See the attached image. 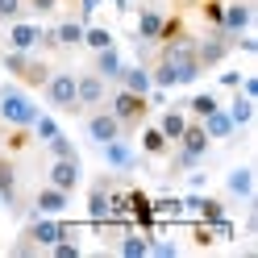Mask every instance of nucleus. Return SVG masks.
Wrapping results in <instances>:
<instances>
[{"label": "nucleus", "instance_id": "nucleus-1", "mask_svg": "<svg viewBox=\"0 0 258 258\" xmlns=\"http://www.w3.org/2000/svg\"><path fill=\"white\" fill-rule=\"evenodd\" d=\"M38 104H34V96H29L17 79L13 84H0V121H5L9 129H29L38 121Z\"/></svg>", "mask_w": 258, "mask_h": 258}, {"label": "nucleus", "instance_id": "nucleus-2", "mask_svg": "<svg viewBox=\"0 0 258 258\" xmlns=\"http://www.w3.org/2000/svg\"><path fill=\"white\" fill-rule=\"evenodd\" d=\"M0 67H5L21 88H42L46 75H50V62L38 58L34 50H5L0 54Z\"/></svg>", "mask_w": 258, "mask_h": 258}, {"label": "nucleus", "instance_id": "nucleus-3", "mask_svg": "<svg viewBox=\"0 0 258 258\" xmlns=\"http://www.w3.org/2000/svg\"><path fill=\"white\" fill-rule=\"evenodd\" d=\"M104 108L121 121L125 134H129V129H142V125H146V117H150V100H146V96H138V92H125V88H117V92L108 88Z\"/></svg>", "mask_w": 258, "mask_h": 258}, {"label": "nucleus", "instance_id": "nucleus-4", "mask_svg": "<svg viewBox=\"0 0 258 258\" xmlns=\"http://www.w3.org/2000/svg\"><path fill=\"white\" fill-rule=\"evenodd\" d=\"M21 237H29L38 250H50L58 237H79V229H75L71 221H62V217H29L25 229H21Z\"/></svg>", "mask_w": 258, "mask_h": 258}, {"label": "nucleus", "instance_id": "nucleus-5", "mask_svg": "<svg viewBox=\"0 0 258 258\" xmlns=\"http://www.w3.org/2000/svg\"><path fill=\"white\" fill-rule=\"evenodd\" d=\"M38 92L46 96V104H50V108H58V112H79V104H75V75H71V71H50Z\"/></svg>", "mask_w": 258, "mask_h": 258}, {"label": "nucleus", "instance_id": "nucleus-6", "mask_svg": "<svg viewBox=\"0 0 258 258\" xmlns=\"http://www.w3.org/2000/svg\"><path fill=\"white\" fill-rule=\"evenodd\" d=\"M67 208H71V191H62V187H54V183H46V187L34 191L29 208H21V217H25V221H29V217H62Z\"/></svg>", "mask_w": 258, "mask_h": 258}, {"label": "nucleus", "instance_id": "nucleus-7", "mask_svg": "<svg viewBox=\"0 0 258 258\" xmlns=\"http://www.w3.org/2000/svg\"><path fill=\"white\" fill-rule=\"evenodd\" d=\"M229 54H233V34H225V29H208V38H196V62H200V71L221 67Z\"/></svg>", "mask_w": 258, "mask_h": 258}, {"label": "nucleus", "instance_id": "nucleus-8", "mask_svg": "<svg viewBox=\"0 0 258 258\" xmlns=\"http://www.w3.org/2000/svg\"><path fill=\"white\" fill-rule=\"evenodd\" d=\"M125 129H121V121L112 117V112L100 104V108H88V117H84V138L92 142V146H104V142H112V138H121Z\"/></svg>", "mask_w": 258, "mask_h": 258}, {"label": "nucleus", "instance_id": "nucleus-9", "mask_svg": "<svg viewBox=\"0 0 258 258\" xmlns=\"http://www.w3.org/2000/svg\"><path fill=\"white\" fill-rule=\"evenodd\" d=\"M104 100H108V79H100L96 71H79L75 75V104H79V112L100 108Z\"/></svg>", "mask_w": 258, "mask_h": 258}, {"label": "nucleus", "instance_id": "nucleus-10", "mask_svg": "<svg viewBox=\"0 0 258 258\" xmlns=\"http://www.w3.org/2000/svg\"><path fill=\"white\" fill-rule=\"evenodd\" d=\"M100 154H104V163H108L112 171H121V175H129V171H138V167H142V158H138V150L125 142V134H121V138H112V142H104Z\"/></svg>", "mask_w": 258, "mask_h": 258}, {"label": "nucleus", "instance_id": "nucleus-11", "mask_svg": "<svg viewBox=\"0 0 258 258\" xmlns=\"http://www.w3.org/2000/svg\"><path fill=\"white\" fill-rule=\"evenodd\" d=\"M0 204L9 213H21V179H17V163L9 154H0Z\"/></svg>", "mask_w": 258, "mask_h": 258}, {"label": "nucleus", "instance_id": "nucleus-12", "mask_svg": "<svg viewBox=\"0 0 258 258\" xmlns=\"http://www.w3.org/2000/svg\"><path fill=\"white\" fill-rule=\"evenodd\" d=\"M254 25V0H229V5L221 9V25L225 34H246V29Z\"/></svg>", "mask_w": 258, "mask_h": 258}, {"label": "nucleus", "instance_id": "nucleus-13", "mask_svg": "<svg viewBox=\"0 0 258 258\" xmlns=\"http://www.w3.org/2000/svg\"><path fill=\"white\" fill-rule=\"evenodd\" d=\"M46 183H54V187H62V191H75L79 183H84V167H79V158H50Z\"/></svg>", "mask_w": 258, "mask_h": 258}, {"label": "nucleus", "instance_id": "nucleus-14", "mask_svg": "<svg viewBox=\"0 0 258 258\" xmlns=\"http://www.w3.org/2000/svg\"><path fill=\"white\" fill-rule=\"evenodd\" d=\"M38 42H42V25L34 21H9V50H38Z\"/></svg>", "mask_w": 258, "mask_h": 258}, {"label": "nucleus", "instance_id": "nucleus-15", "mask_svg": "<svg viewBox=\"0 0 258 258\" xmlns=\"http://www.w3.org/2000/svg\"><path fill=\"white\" fill-rule=\"evenodd\" d=\"M125 67V54L117 50V42L112 46H104V50H92V71L100 75V79H108V84H117V71Z\"/></svg>", "mask_w": 258, "mask_h": 258}, {"label": "nucleus", "instance_id": "nucleus-16", "mask_svg": "<svg viewBox=\"0 0 258 258\" xmlns=\"http://www.w3.org/2000/svg\"><path fill=\"white\" fill-rule=\"evenodd\" d=\"M117 88L146 96V92L154 88V84H150V67H146V62H125V67L117 71Z\"/></svg>", "mask_w": 258, "mask_h": 258}, {"label": "nucleus", "instance_id": "nucleus-17", "mask_svg": "<svg viewBox=\"0 0 258 258\" xmlns=\"http://www.w3.org/2000/svg\"><path fill=\"white\" fill-rule=\"evenodd\" d=\"M200 125H204V134L213 138V142H229V138L237 134V125H233L229 112H225V104H217L208 117H200Z\"/></svg>", "mask_w": 258, "mask_h": 258}, {"label": "nucleus", "instance_id": "nucleus-18", "mask_svg": "<svg viewBox=\"0 0 258 258\" xmlns=\"http://www.w3.org/2000/svg\"><path fill=\"white\" fill-rule=\"evenodd\" d=\"M163 21H167V13H158V9H150V5H142V9H138V42H154V46H158Z\"/></svg>", "mask_w": 258, "mask_h": 258}, {"label": "nucleus", "instance_id": "nucleus-19", "mask_svg": "<svg viewBox=\"0 0 258 258\" xmlns=\"http://www.w3.org/2000/svg\"><path fill=\"white\" fill-rule=\"evenodd\" d=\"M225 191H229L233 200H250L254 196V167H233L229 175H225Z\"/></svg>", "mask_w": 258, "mask_h": 258}, {"label": "nucleus", "instance_id": "nucleus-20", "mask_svg": "<svg viewBox=\"0 0 258 258\" xmlns=\"http://www.w3.org/2000/svg\"><path fill=\"white\" fill-rule=\"evenodd\" d=\"M108 191H112V179H108V175L92 183V191H88V217H92V221H104V217H108Z\"/></svg>", "mask_w": 258, "mask_h": 258}, {"label": "nucleus", "instance_id": "nucleus-21", "mask_svg": "<svg viewBox=\"0 0 258 258\" xmlns=\"http://www.w3.org/2000/svg\"><path fill=\"white\" fill-rule=\"evenodd\" d=\"M142 154L146 158H167L171 154V142L163 138L158 125H142Z\"/></svg>", "mask_w": 258, "mask_h": 258}, {"label": "nucleus", "instance_id": "nucleus-22", "mask_svg": "<svg viewBox=\"0 0 258 258\" xmlns=\"http://www.w3.org/2000/svg\"><path fill=\"white\" fill-rule=\"evenodd\" d=\"M54 38H58V50H75V46H84V21L79 17H67L54 25Z\"/></svg>", "mask_w": 258, "mask_h": 258}, {"label": "nucleus", "instance_id": "nucleus-23", "mask_svg": "<svg viewBox=\"0 0 258 258\" xmlns=\"http://www.w3.org/2000/svg\"><path fill=\"white\" fill-rule=\"evenodd\" d=\"M158 129H163V138H167L171 146H175V142H179V134L187 129V112H183V104H175V108H167L163 117H158Z\"/></svg>", "mask_w": 258, "mask_h": 258}, {"label": "nucleus", "instance_id": "nucleus-24", "mask_svg": "<svg viewBox=\"0 0 258 258\" xmlns=\"http://www.w3.org/2000/svg\"><path fill=\"white\" fill-rule=\"evenodd\" d=\"M225 112H229L233 125L241 129V125L254 121V100H250V96H241V92H233V100H229V108H225Z\"/></svg>", "mask_w": 258, "mask_h": 258}, {"label": "nucleus", "instance_id": "nucleus-25", "mask_svg": "<svg viewBox=\"0 0 258 258\" xmlns=\"http://www.w3.org/2000/svg\"><path fill=\"white\" fill-rule=\"evenodd\" d=\"M217 104H221V100H217V92H196V96H191V100L183 104V112L200 121V117H208V112H213Z\"/></svg>", "mask_w": 258, "mask_h": 258}, {"label": "nucleus", "instance_id": "nucleus-26", "mask_svg": "<svg viewBox=\"0 0 258 258\" xmlns=\"http://www.w3.org/2000/svg\"><path fill=\"white\" fill-rule=\"evenodd\" d=\"M54 134H62V125L50 117V112H38V121L29 125V138H38V142H50Z\"/></svg>", "mask_w": 258, "mask_h": 258}, {"label": "nucleus", "instance_id": "nucleus-27", "mask_svg": "<svg viewBox=\"0 0 258 258\" xmlns=\"http://www.w3.org/2000/svg\"><path fill=\"white\" fill-rule=\"evenodd\" d=\"M104 46H112V34L104 25H84V50H104Z\"/></svg>", "mask_w": 258, "mask_h": 258}, {"label": "nucleus", "instance_id": "nucleus-28", "mask_svg": "<svg viewBox=\"0 0 258 258\" xmlns=\"http://www.w3.org/2000/svg\"><path fill=\"white\" fill-rule=\"evenodd\" d=\"M46 150H50V158H79V150H75V142L67 138V134H54L50 142H42Z\"/></svg>", "mask_w": 258, "mask_h": 258}, {"label": "nucleus", "instance_id": "nucleus-29", "mask_svg": "<svg viewBox=\"0 0 258 258\" xmlns=\"http://www.w3.org/2000/svg\"><path fill=\"white\" fill-rule=\"evenodd\" d=\"M25 17V0H0V25Z\"/></svg>", "mask_w": 258, "mask_h": 258}, {"label": "nucleus", "instance_id": "nucleus-30", "mask_svg": "<svg viewBox=\"0 0 258 258\" xmlns=\"http://www.w3.org/2000/svg\"><path fill=\"white\" fill-rule=\"evenodd\" d=\"M221 9H225V0H200V13H204V21L208 25H221Z\"/></svg>", "mask_w": 258, "mask_h": 258}, {"label": "nucleus", "instance_id": "nucleus-31", "mask_svg": "<svg viewBox=\"0 0 258 258\" xmlns=\"http://www.w3.org/2000/svg\"><path fill=\"white\" fill-rule=\"evenodd\" d=\"M29 13H38V17H50V13L58 9V0H25Z\"/></svg>", "mask_w": 258, "mask_h": 258}, {"label": "nucleus", "instance_id": "nucleus-32", "mask_svg": "<svg viewBox=\"0 0 258 258\" xmlns=\"http://www.w3.org/2000/svg\"><path fill=\"white\" fill-rule=\"evenodd\" d=\"M100 5H104V0H79V21L88 25V21H92V13L100 9Z\"/></svg>", "mask_w": 258, "mask_h": 258}, {"label": "nucleus", "instance_id": "nucleus-33", "mask_svg": "<svg viewBox=\"0 0 258 258\" xmlns=\"http://www.w3.org/2000/svg\"><path fill=\"white\" fill-rule=\"evenodd\" d=\"M241 84V71H221V88H237Z\"/></svg>", "mask_w": 258, "mask_h": 258}, {"label": "nucleus", "instance_id": "nucleus-34", "mask_svg": "<svg viewBox=\"0 0 258 258\" xmlns=\"http://www.w3.org/2000/svg\"><path fill=\"white\" fill-rule=\"evenodd\" d=\"M112 5H117V13H125L129 5H134V0H112Z\"/></svg>", "mask_w": 258, "mask_h": 258}, {"label": "nucleus", "instance_id": "nucleus-35", "mask_svg": "<svg viewBox=\"0 0 258 258\" xmlns=\"http://www.w3.org/2000/svg\"><path fill=\"white\" fill-rule=\"evenodd\" d=\"M0 208H5V204H0Z\"/></svg>", "mask_w": 258, "mask_h": 258}]
</instances>
